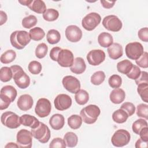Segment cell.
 <instances>
[{"instance_id": "cell-42", "label": "cell", "mask_w": 148, "mask_h": 148, "mask_svg": "<svg viewBox=\"0 0 148 148\" xmlns=\"http://www.w3.org/2000/svg\"><path fill=\"white\" fill-rule=\"evenodd\" d=\"M108 83L111 88H117L121 86L122 83V79L119 75L114 74L109 78Z\"/></svg>"}, {"instance_id": "cell-51", "label": "cell", "mask_w": 148, "mask_h": 148, "mask_svg": "<svg viewBox=\"0 0 148 148\" xmlns=\"http://www.w3.org/2000/svg\"><path fill=\"white\" fill-rule=\"evenodd\" d=\"M140 136V138L142 139L143 140L148 142V128L145 127L143 128L139 134Z\"/></svg>"}, {"instance_id": "cell-29", "label": "cell", "mask_w": 148, "mask_h": 148, "mask_svg": "<svg viewBox=\"0 0 148 148\" xmlns=\"http://www.w3.org/2000/svg\"><path fill=\"white\" fill-rule=\"evenodd\" d=\"M82 121L81 116L77 114H72L68 118V124L73 130L79 128L82 124Z\"/></svg>"}, {"instance_id": "cell-12", "label": "cell", "mask_w": 148, "mask_h": 148, "mask_svg": "<svg viewBox=\"0 0 148 148\" xmlns=\"http://www.w3.org/2000/svg\"><path fill=\"white\" fill-rule=\"evenodd\" d=\"M16 141L19 147H31L32 143L31 132L25 129L20 130L17 134Z\"/></svg>"}, {"instance_id": "cell-14", "label": "cell", "mask_w": 148, "mask_h": 148, "mask_svg": "<svg viewBox=\"0 0 148 148\" xmlns=\"http://www.w3.org/2000/svg\"><path fill=\"white\" fill-rule=\"evenodd\" d=\"M64 87L69 92L75 94L80 88V81L73 76H66L62 80Z\"/></svg>"}, {"instance_id": "cell-25", "label": "cell", "mask_w": 148, "mask_h": 148, "mask_svg": "<svg viewBox=\"0 0 148 148\" xmlns=\"http://www.w3.org/2000/svg\"><path fill=\"white\" fill-rule=\"evenodd\" d=\"M98 42L99 45L103 47H108L113 43V38L109 33L103 32L98 37Z\"/></svg>"}, {"instance_id": "cell-22", "label": "cell", "mask_w": 148, "mask_h": 148, "mask_svg": "<svg viewBox=\"0 0 148 148\" xmlns=\"http://www.w3.org/2000/svg\"><path fill=\"white\" fill-rule=\"evenodd\" d=\"M20 123L26 127H29L31 129L36 128L40 123V121L34 116L25 114L20 117Z\"/></svg>"}, {"instance_id": "cell-9", "label": "cell", "mask_w": 148, "mask_h": 148, "mask_svg": "<svg viewBox=\"0 0 148 148\" xmlns=\"http://www.w3.org/2000/svg\"><path fill=\"white\" fill-rule=\"evenodd\" d=\"M2 124L10 129H15L20 127V117L17 114L12 112H5L1 116Z\"/></svg>"}, {"instance_id": "cell-36", "label": "cell", "mask_w": 148, "mask_h": 148, "mask_svg": "<svg viewBox=\"0 0 148 148\" xmlns=\"http://www.w3.org/2000/svg\"><path fill=\"white\" fill-rule=\"evenodd\" d=\"M13 77V73L10 68L2 67L0 70V80L3 82H8Z\"/></svg>"}, {"instance_id": "cell-17", "label": "cell", "mask_w": 148, "mask_h": 148, "mask_svg": "<svg viewBox=\"0 0 148 148\" xmlns=\"http://www.w3.org/2000/svg\"><path fill=\"white\" fill-rule=\"evenodd\" d=\"M66 39L71 42H77L82 38V31L79 27L75 25L68 26L65 31Z\"/></svg>"}, {"instance_id": "cell-26", "label": "cell", "mask_w": 148, "mask_h": 148, "mask_svg": "<svg viewBox=\"0 0 148 148\" xmlns=\"http://www.w3.org/2000/svg\"><path fill=\"white\" fill-rule=\"evenodd\" d=\"M127 113L123 109H119L114 111L112 114L113 120L119 124L125 123L128 118Z\"/></svg>"}, {"instance_id": "cell-24", "label": "cell", "mask_w": 148, "mask_h": 148, "mask_svg": "<svg viewBox=\"0 0 148 148\" xmlns=\"http://www.w3.org/2000/svg\"><path fill=\"white\" fill-rule=\"evenodd\" d=\"M27 6L31 10L38 14L43 13L47 9L45 3L41 0L29 1V2Z\"/></svg>"}, {"instance_id": "cell-20", "label": "cell", "mask_w": 148, "mask_h": 148, "mask_svg": "<svg viewBox=\"0 0 148 148\" xmlns=\"http://www.w3.org/2000/svg\"><path fill=\"white\" fill-rule=\"evenodd\" d=\"M49 124L53 130H60L65 124V119L61 114H54L50 118Z\"/></svg>"}, {"instance_id": "cell-15", "label": "cell", "mask_w": 148, "mask_h": 148, "mask_svg": "<svg viewBox=\"0 0 148 148\" xmlns=\"http://www.w3.org/2000/svg\"><path fill=\"white\" fill-rule=\"evenodd\" d=\"M105 57V53L103 50L95 49L90 51L86 58L89 64L92 66H97L104 61Z\"/></svg>"}, {"instance_id": "cell-46", "label": "cell", "mask_w": 148, "mask_h": 148, "mask_svg": "<svg viewBox=\"0 0 148 148\" xmlns=\"http://www.w3.org/2000/svg\"><path fill=\"white\" fill-rule=\"evenodd\" d=\"M148 54L147 52H144L143 54L136 60L135 62L136 64L143 68H147L148 67Z\"/></svg>"}, {"instance_id": "cell-21", "label": "cell", "mask_w": 148, "mask_h": 148, "mask_svg": "<svg viewBox=\"0 0 148 148\" xmlns=\"http://www.w3.org/2000/svg\"><path fill=\"white\" fill-rule=\"evenodd\" d=\"M86 69V65L84 60L82 57H76L74 59L73 64L70 67L72 72L79 75L83 73Z\"/></svg>"}, {"instance_id": "cell-53", "label": "cell", "mask_w": 148, "mask_h": 148, "mask_svg": "<svg viewBox=\"0 0 148 148\" xmlns=\"http://www.w3.org/2000/svg\"><path fill=\"white\" fill-rule=\"evenodd\" d=\"M102 6L105 9H110L112 8L114 3L115 1H100Z\"/></svg>"}, {"instance_id": "cell-3", "label": "cell", "mask_w": 148, "mask_h": 148, "mask_svg": "<svg viewBox=\"0 0 148 148\" xmlns=\"http://www.w3.org/2000/svg\"><path fill=\"white\" fill-rule=\"evenodd\" d=\"M31 38L29 33L25 31H15L10 36L11 45L17 49H24L30 42Z\"/></svg>"}, {"instance_id": "cell-30", "label": "cell", "mask_w": 148, "mask_h": 148, "mask_svg": "<svg viewBox=\"0 0 148 148\" xmlns=\"http://www.w3.org/2000/svg\"><path fill=\"white\" fill-rule=\"evenodd\" d=\"M66 146L69 147H75L78 142L77 136L73 132H68L64 136Z\"/></svg>"}, {"instance_id": "cell-33", "label": "cell", "mask_w": 148, "mask_h": 148, "mask_svg": "<svg viewBox=\"0 0 148 148\" xmlns=\"http://www.w3.org/2000/svg\"><path fill=\"white\" fill-rule=\"evenodd\" d=\"M16 57V53L13 50H8L1 56V62L3 64H9L13 62Z\"/></svg>"}, {"instance_id": "cell-6", "label": "cell", "mask_w": 148, "mask_h": 148, "mask_svg": "<svg viewBox=\"0 0 148 148\" xmlns=\"http://www.w3.org/2000/svg\"><path fill=\"white\" fill-rule=\"evenodd\" d=\"M131 139L130 132L124 129L117 130L111 138V142L114 146L123 147L128 145Z\"/></svg>"}, {"instance_id": "cell-1", "label": "cell", "mask_w": 148, "mask_h": 148, "mask_svg": "<svg viewBox=\"0 0 148 148\" xmlns=\"http://www.w3.org/2000/svg\"><path fill=\"white\" fill-rule=\"evenodd\" d=\"M17 95V90L13 86L10 85L3 86L0 91V110L7 109L15 100Z\"/></svg>"}, {"instance_id": "cell-31", "label": "cell", "mask_w": 148, "mask_h": 148, "mask_svg": "<svg viewBox=\"0 0 148 148\" xmlns=\"http://www.w3.org/2000/svg\"><path fill=\"white\" fill-rule=\"evenodd\" d=\"M47 41L51 45L56 44L59 42L61 39L60 33L56 29H50L46 35Z\"/></svg>"}, {"instance_id": "cell-28", "label": "cell", "mask_w": 148, "mask_h": 148, "mask_svg": "<svg viewBox=\"0 0 148 148\" xmlns=\"http://www.w3.org/2000/svg\"><path fill=\"white\" fill-rule=\"evenodd\" d=\"M133 66V64L128 60H124L119 62L117 64V69L118 72L127 75L131 71Z\"/></svg>"}, {"instance_id": "cell-35", "label": "cell", "mask_w": 148, "mask_h": 148, "mask_svg": "<svg viewBox=\"0 0 148 148\" xmlns=\"http://www.w3.org/2000/svg\"><path fill=\"white\" fill-rule=\"evenodd\" d=\"M105 79V74L102 71H97L91 77V82L92 84L98 86L102 84Z\"/></svg>"}, {"instance_id": "cell-27", "label": "cell", "mask_w": 148, "mask_h": 148, "mask_svg": "<svg viewBox=\"0 0 148 148\" xmlns=\"http://www.w3.org/2000/svg\"><path fill=\"white\" fill-rule=\"evenodd\" d=\"M75 99L76 103L80 105H83L87 103L89 100V94L84 90L80 89L75 93Z\"/></svg>"}, {"instance_id": "cell-34", "label": "cell", "mask_w": 148, "mask_h": 148, "mask_svg": "<svg viewBox=\"0 0 148 148\" xmlns=\"http://www.w3.org/2000/svg\"><path fill=\"white\" fill-rule=\"evenodd\" d=\"M42 16L45 20L47 21H53L58 18L59 17V13L54 9L49 8L45 10Z\"/></svg>"}, {"instance_id": "cell-50", "label": "cell", "mask_w": 148, "mask_h": 148, "mask_svg": "<svg viewBox=\"0 0 148 148\" xmlns=\"http://www.w3.org/2000/svg\"><path fill=\"white\" fill-rule=\"evenodd\" d=\"M62 49L59 47H54L52 48L50 51V58L54 61H57V57L59 54V52Z\"/></svg>"}, {"instance_id": "cell-40", "label": "cell", "mask_w": 148, "mask_h": 148, "mask_svg": "<svg viewBox=\"0 0 148 148\" xmlns=\"http://www.w3.org/2000/svg\"><path fill=\"white\" fill-rule=\"evenodd\" d=\"M48 51V47L45 43H39L35 49V56L38 58H44Z\"/></svg>"}, {"instance_id": "cell-49", "label": "cell", "mask_w": 148, "mask_h": 148, "mask_svg": "<svg viewBox=\"0 0 148 148\" xmlns=\"http://www.w3.org/2000/svg\"><path fill=\"white\" fill-rule=\"evenodd\" d=\"M138 35L139 38L145 42H148V28L147 27L142 28L138 31Z\"/></svg>"}, {"instance_id": "cell-52", "label": "cell", "mask_w": 148, "mask_h": 148, "mask_svg": "<svg viewBox=\"0 0 148 148\" xmlns=\"http://www.w3.org/2000/svg\"><path fill=\"white\" fill-rule=\"evenodd\" d=\"M148 142H146L143 140L142 139L139 138L135 143V147L136 148H143V147H147Z\"/></svg>"}, {"instance_id": "cell-39", "label": "cell", "mask_w": 148, "mask_h": 148, "mask_svg": "<svg viewBox=\"0 0 148 148\" xmlns=\"http://www.w3.org/2000/svg\"><path fill=\"white\" fill-rule=\"evenodd\" d=\"M137 91L142 101L148 102V83H143L138 85Z\"/></svg>"}, {"instance_id": "cell-13", "label": "cell", "mask_w": 148, "mask_h": 148, "mask_svg": "<svg viewBox=\"0 0 148 148\" xmlns=\"http://www.w3.org/2000/svg\"><path fill=\"white\" fill-rule=\"evenodd\" d=\"M74 57L72 52L68 49H61L57 57V62L62 67H71L73 64Z\"/></svg>"}, {"instance_id": "cell-43", "label": "cell", "mask_w": 148, "mask_h": 148, "mask_svg": "<svg viewBox=\"0 0 148 148\" xmlns=\"http://www.w3.org/2000/svg\"><path fill=\"white\" fill-rule=\"evenodd\" d=\"M148 105L145 103H140L136 106V114L139 117L146 120L148 119Z\"/></svg>"}, {"instance_id": "cell-5", "label": "cell", "mask_w": 148, "mask_h": 148, "mask_svg": "<svg viewBox=\"0 0 148 148\" xmlns=\"http://www.w3.org/2000/svg\"><path fill=\"white\" fill-rule=\"evenodd\" d=\"M31 132L32 136L42 143H47L50 138V131L42 122H40L36 128H32Z\"/></svg>"}, {"instance_id": "cell-7", "label": "cell", "mask_w": 148, "mask_h": 148, "mask_svg": "<svg viewBox=\"0 0 148 148\" xmlns=\"http://www.w3.org/2000/svg\"><path fill=\"white\" fill-rule=\"evenodd\" d=\"M101 16L95 12L87 14L82 20V27L87 31H91L94 29L101 23Z\"/></svg>"}, {"instance_id": "cell-47", "label": "cell", "mask_w": 148, "mask_h": 148, "mask_svg": "<svg viewBox=\"0 0 148 148\" xmlns=\"http://www.w3.org/2000/svg\"><path fill=\"white\" fill-rule=\"evenodd\" d=\"M140 72L141 71L139 66L135 65H133L132 69L129 72V73H127L126 75L128 78L132 80H135L139 76Z\"/></svg>"}, {"instance_id": "cell-10", "label": "cell", "mask_w": 148, "mask_h": 148, "mask_svg": "<svg viewBox=\"0 0 148 148\" xmlns=\"http://www.w3.org/2000/svg\"><path fill=\"white\" fill-rule=\"evenodd\" d=\"M102 25L108 31L113 32L119 31L123 26L121 21L115 15L105 16L102 20Z\"/></svg>"}, {"instance_id": "cell-41", "label": "cell", "mask_w": 148, "mask_h": 148, "mask_svg": "<svg viewBox=\"0 0 148 148\" xmlns=\"http://www.w3.org/2000/svg\"><path fill=\"white\" fill-rule=\"evenodd\" d=\"M28 71L33 75H38L40 73L42 66L41 64L37 61H31L28 66Z\"/></svg>"}, {"instance_id": "cell-48", "label": "cell", "mask_w": 148, "mask_h": 148, "mask_svg": "<svg viewBox=\"0 0 148 148\" xmlns=\"http://www.w3.org/2000/svg\"><path fill=\"white\" fill-rule=\"evenodd\" d=\"M147 72L145 71H141L139 76L135 79V83L136 85L143 83H148V75Z\"/></svg>"}, {"instance_id": "cell-18", "label": "cell", "mask_w": 148, "mask_h": 148, "mask_svg": "<svg viewBox=\"0 0 148 148\" xmlns=\"http://www.w3.org/2000/svg\"><path fill=\"white\" fill-rule=\"evenodd\" d=\"M34 103L32 97L29 94H23L19 97L17 105L18 108L23 111H27L31 109Z\"/></svg>"}, {"instance_id": "cell-19", "label": "cell", "mask_w": 148, "mask_h": 148, "mask_svg": "<svg viewBox=\"0 0 148 148\" xmlns=\"http://www.w3.org/2000/svg\"><path fill=\"white\" fill-rule=\"evenodd\" d=\"M107 51L109 57L113 60L119 59L123 54V47L118 43H113L111 46L108 47Z\"/></svg>"}, {"instance_id": "cell-8", "label": "cell", "mask_w": 148, "mask_h": 148, "mask_svg": "<svg viewBox=\"0 0 148 148\" xmlns=\"http://www.w3.org/2000/svg\"><path fill=\"white\" fill-rule=\"evenodd\" d=\"M125 54L128 58L132 60H136L144 53L142 45L138 42L128 43L125 48Z\"/></svg>"}, {"instance_id": "cell-37", "label": "cell", "mask_w": 148, "mask_h": 148, "mask_svg": "<svg viewBox=\"0 0 148 148\" xmlns=\"http://www.w3.org/2000/svg\"><path fill=\"white\" fill-rule=\"evenodd\" d=\"M38 22L36 17L34 15H29L25 17L22 20L21 24L22 26L27 29H29L34 27Z\"/></svg>"}, {"instance_id": "cell-45", "label": "cell", "mask_w": 148, "mask_h": 148, "mask_svg": "<svg viewBox=\"0 0 148 148\" xmlns=\"http://www.w3.org/2000/svg\"><path fill=\"white\" fill-rule=\"evenodd\" d=\"M66 146L64 140L61 138H54L49 145V147L50 148H65Z\"/></svg>"}, {"instance_id": "cell-23", "label": "cell", "mask_w": 148, "mask_h": 148, "mask_svg": "<svg viewBox=\"0 0 148 148\" xmlns=\"http://www.w3.org/2000/svg\"><path fill=\"white\" fill-rule=\"evenodd\" d=\"M109 98L112 103L114 104H119L125 99V92L121 88H114L110 93Z\"/></svg>"}, {"instance_id": "cell-44", "label": "cell", "mask_w": 148, "mask_h": 148, "mask_svg": "<svg viewBox=\"0 0 148 148\" xmlns=\"http://www.w3.org/2000/svg\"><path fill=\"white\" fill-rule=\"evenodd\" d=\"M120 109L124 110L127 113L129 117L133 115L135 112V106L132 103L129 102H125L123 103L121 105Z\"/></svg>"}, {"instance_id": "cell-32", "label": "cell", "mask_w": 148, "mask_h": 148, "mask_svg": "<svg viewBox=\"0 0 148 148\" xmlns=\"http://www.w3.org/2000/svg\"><path fill=\"white\" fill-rule=\"evenodd\" d=\"M29 35L33 40L39 41L44 38L45 33L42 28L37 27L31 29L29 31Z\"/></svg>"}, {"instance_id": "cell-38", "label": "cell", "mask_w": 148, "mask_h": 148, "mask_svg": "<svg viewBox=\"0 0 148 148\" xmlns=\"http://www.w3.org/2000/svg\"><path fill=\"white\" fill-rule=\"evenodd\" d=\"M147 127V123L143 119H139L134 121L132 125V129L134 133L139 135L140 131L145 127Z\"/></svg>"}, {"instance_id": "cell-11", "label": "cell", "mask_w": 148, "mask_h": 148, "mask_svg": "<svg viewBox=\"0 0 148 148\" xmlns=\"http://www.w3.org/2000/svg\"><path fill=\"white\" fill-rule=\"evenodd\" d=\"M51 109V105L50 101L46 98H42L39 99L36 102L35 112L39 117L43 118L49 116Z\"/></svg>"}, {"instance_id": "cell-55", "label": "cell", "mask_w": 148, "mask_h": 148, "mask_svg": "<svg viewBox=\"0 0 148 148\" xmlns=\"http://www.w3.org/2000/svg\"><path fill=\"white\" fill-rule=\"evenodd\" d=\"M5 148H9V147H19L17 143H13V142H9L5 146Z\"/></svg>"}, {"instance_id": "cell-16", "label": "cell", "mask_w": 148, "mask_h": 148, "mask_svg": "<svg viewBox=\"0 0 148 148\" xmlns=\"http://www.w3.org/2000/svg\"><path fill=\"white\" fill-rule=\"evenodd\" d=\"M72 103V101L70 96L65 94H58L54 101L55 108L60 111L69 109L71 106Z\"/></svg>"}, {"instance_id": "cell-4", "label": "cell", "mask_w": 148, "mask_h": 148, "mask_svg": "<svg viewBox=\"0 0 148 148\" xmlns=\"http://www.w3.org/2000/svg\"><path fill=\"white\" fill-rule=\"evenodd\" d=\"M100 113L101 110L98 106L95 105H89L81 110L80 115L82 120L85 123L92 124L97 120Z\"/></svg>"}, {"instance_id": "cell-54", "label": "cell", "mask_w": 148, "mask_h": 148, "mask_svg": "<svg viewBox=\"0 0 148 148\" xmlns=\"http://www.w3.org/2000/svg\"><path fill=\"white\" fill-rule=\"evenodd\" d=\"M0 16H1V22H0V25H3L4 23H6V21H7L8 19V17L7 15L6 14L5 12H4L2 10L0 11Z\"/></svg>"}, {"instance_id": "cell-2", "label": "cell", "mask_w": 148, "mask_h": 148, "mask_svg": "<svg viewBox=\"0 0 148 148\" xmlns=\"http://www.w3.org/2000/svg\"><path fill=\"white\" fill-rule=\"evenodd\" d=\"M10 68L12 71L13 79L17 87L21 89L27 88L30 84V78L23 68L18 65H12Z\"/></svg>"}]
</instances>
